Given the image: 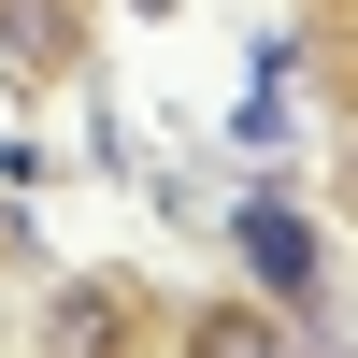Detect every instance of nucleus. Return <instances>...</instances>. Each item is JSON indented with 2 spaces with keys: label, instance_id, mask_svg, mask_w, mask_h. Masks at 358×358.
I'll use <instances>...</instances> for the list:
<instances>
[{
  "label": "nucleus",
  "instance_id": "nucleus-2",
  "mask_svg": "<svg viewBox=\"0 0 358 358\" xmlns=\"http://www.w3.org/2000/svg\"><path fill=\"white\" fill-rule=\"evenodd\" d=\"M57 358H115V301H101V287L57 301Z\"/></svg>",
  "mask_w": 358,
  "mask_h": 358
},
{
  "label": "nucleus",
  "instance_id": "nucleus-1",
  "mask_svg": "<svg viewBox=\"0 0 358 358\" xmlns=\"http://www.w3.org/2000/svg\"><path fill=\"white\" fill-rule=\"evenodd\" d=\"M244 258L287 287V301H315V229L287 215V201H244Z\"/></svg>",
  "mask_w": 358,
  "mask_h": 358
}]
</instances>
